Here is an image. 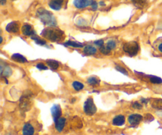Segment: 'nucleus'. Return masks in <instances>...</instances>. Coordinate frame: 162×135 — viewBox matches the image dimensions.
<instances>
[{"label": "nucleus", "mask_w": 162, "mask_h": 135, "mask_svg": "<svg viewBox=\"0 0 162 135\" xmlns=\"http://www.w3.org/2000/svg\"><path fill=\"white\" fill-rule=\"evenodd\" d=\"M21 107L22 108H24L26 110V108L30 107V100L28 98V96H23L21 99Z\"/></svg>", "instance_id": "6ab92c4d"}, {"label": "nucleus", "mask_w": 162, "mask_h": 135, "mask_svg": "<svg viewBox=\"0 0 162 135\" xmlns=\"http://www.w3.org/2000/svg\"><path fill=\"white\" fill-rule=\"evenodd\" d=\"M22 31L23 35L25 36H33L35 34V31L32 25L29 24H25L22 28Z\"/></svg>", "instance_id": "9d476101"}, {"label": "nucleus", "mask_w": 162, "mask_h": 135, "mask_svg": "<svg viewBox=\"0 0 162 135\" xmlns=\"http://www.w3.org/2000/svg\"><path fill=\"white\" fill-rule=\"evenodd\" d=\"M132 107L134 108H136V109H141L142 108V104L138 103V102H135V103H133Z\"/></svg>", "instance_id": "c756f323"}, {"label": "nucleus", "mask_w": 162, "mask_h": 135, "mask_svg": "<svg viewBox=\"0 0 162 135\" xmlns=\"http://www.w3.org/2000/svg\"><path fill=\"white\" fill-rule=\"evenodd\" d=\"M1 74H2L3 77H8L12 74V70H11V69L9 66H3L2 65L1 66Z\"/></svg>", "instance_id": "f3484780"}, {"label": "nucleus", "mask_w": 162, "mask_h": 135, "mask_svg": "<svg viewBox=\"0 0 162 135\" xmlns=\"http://www.w3.org/2000/svg\"><path fill=\"white\" fill-rule=\"evenodd\" d=\"M92 7H93L94 10H96V9H97V3H96V2H94V4L92 5Z\"/></svg>", "instance_id": "2f4dec72"}, {"label": "nucleus", "mask_w": 162, "mask_h": 135, "mask_svg": "<svg viewBox=\"0 0 162 135\" xmlns=\"http://www.w3.org/2000/svg\"><path fill=\"white\" fill-rule=\"evenodd\" d=\"M19 27L20 24L17 22H12L9 23L6 27V30L8 32H10V33H16L19 31Z\"/></svg>", "instance_id": "6e6552de"}, {"label": "nucleus", "mask_w": 162, "mask_h": 135, "mask_svg": "<svg viewBox=\"0 0 162 135\" xmlns=\"http://www.w3.org/2000/svg\"><path fill=\"white\" fill-rule=\"evenodd\" d=\"M143 120V116L139 114H133L128 117V122L131 126H137Z\"/></svg>", "instance_id": "0eeeda50"}, {"label": "nucleus", "mask_w": 162, "mask_h": 135, "mask_svg": "<svg viewBox=\"0 0 162 135\" xmlns=\"http://www.w3.org/2000/svg\"><path fill=\"white\" fill-rule=\"evenodd\" d=\"M23 135H33L34 134V128L30 123H25L22 129Z\"/></svg>", "instance_id": "9b49d317"}, {"label": "nucleus", "mask_w": 162, "mask_h": 135, "mask_svg": "<svg viewBox=\"0 0 162 135\" xmlns=\"http://www.w3.org/2000/svg\"><path fill=\"white\" fill-rule=\"evenodd\" d=\"M100 50H101V53H103L104 55H108L110 53L111 50L108 48L107 46H102V47H101V48H100Z\"/></svg>", "instance_id": "393cba45"}, {"label": "nucleus", "mask_w": 162, "mask_h": 135, "mask_svg": "<svg viewBox=\"0 0 162 135\" xmlns=\"http://www.w3.org/2000/svg\"><path fill=\"white\" fill-rule=\"evenodd\" d=\"M55 129H56L59 132H62L63 130L64 126H65V123H66V119L65 118H60L55 122Z\"/></svg>", "instance_id": "f8f14e48"}, {"label": "nucleus", "mask_w": 162, "mask_h": 135, "mask_svg": "<svg viewBox=\"0 0 162 135\" xmlns=\"http://www.w3.org/2000/svg\"><path fill=\"white\" fill-rule=\"evenodd\" d=\"M125 123V117L123 116H117L113 118L112 124L115 126H123Z\"/></svg>", "instance_id": "ddd939ff"}, {"label": "nucleus", "mask_w": 162, "mask_h": 135, "mask_svg": "<svg viewBox=\"0 0 162 135\" xmlns=\"http://www.w3.org/2000/svg\"><path fill=\"white\" fill-rule=\"evenodd\" d=\"M151 106L155 109L162 110V99H153L151 101Z\"/></svg>", "instance_id": "4468645a"}, {"label": "nucleus", "mask_w": 162, "mask_h": 135, "mask_svg": "<svg viewBox=\"0 0 162 135\" xmlns=\"http://www.w3.org/2000/svg\"><path fill=\"white\" fill-rule=\"evenodd\" d=\"M37 16L40 19V21L45 25H49L51 27L56 25V20H55L52 13L49 12L48 10L40 8V9L37 10Z\"/></svg>", "instance_id": "f03ea898"}, {"label": "nucleus", "mask_w": 162, "mask_h": 135, "mask_svg": "<svg viewBox=\"0 0 162 135\" xmlns=\"http://www.w3.org/2000/svg\"><path fill=\"white\" fill-rule=\"evenodd\" d=\"M132 2L137 6H143L145 4V0H132Z\"/></svg>", "instance_id": "bb28decb"}, {"label": "nucleus", "mask_w": 162, "mask_h": 135, "mask_svg": "<svg viewBox=\"0 0 162 135\" xmlns=\"http://www.w3.org/2000/svg\"><path fill=\"white\" fill-rule=\"evenodd\" d=\"M94 2H95L94 0H74V5L76 8L82 9V8L92 6L94 3Z\"/></svg>", "instance_id": "39448f33"}, {"label": "nucleus", "mask_w": 162, "mask_h": 135, "mask_svg": "<svg viewBox=\"0 0 162 135\" xmlns=\"http://www.w3.org/2000/svg\"><path fill=\"white\" fill-rule=\"evenodd\" d=\"M87 82L93 86L98 85L99 84H100V80L97 78H96V77H90V78H89L87 79Z\"/></svg>", "instance_id": "aec40b11"}, {"label": "nucleus", "mask_w": 162, "mask_h": 135, "mask_svg": "<svg viewBox=\"0 0 162 135\" xmlns=\"http://www.w3.org/2000/svg\"><path fill=\"white\" fill-rule=\"evenodd\" d=\"M106 46L110 50H112L115 48L116 45H115V42L114 40H109V41H108L107 44H106Z\"/></svg>", "instance_id": "a878e982"}, {"label": "nucleus", "mask_w": 162, "mask_h": 135, "mask_svg": "<svg viewBox=\"0 0 162 135\" xmlns=\"http://www.w3.org/2000/svg\"><path fill=\"white\" fill-rule=\"evenodd\" d=\"M115 69L117 70L119 72L122 73V74H125V75H128V72L127 71V70H125L124 68H123V67H121V66H115Z\"/></svg>", "instance_id": "cd10ccee"}, {"label": "nucleus", "mask_w": 162, "mask_h": 135, "mask_svg": "<svg viewBox=\"0 0 162 135\" xmlns=\"http://www.w3.org/2000/svg\"><path fill=\"white\" fill-rule=\"evenodd\" d=\"M32 39H34L35 42H36L37 44H39V45H45V44H46V41L44 40V39H40L39 37H32Z\"/></svg>", "instance_id": "b1692460"}, {"label": "nucleus", "mask_w": 162, "mask_h": 135, "mask_svg": "<svg viewBox=\"0 0 162 135\" xmlns=\"http://www.w3.org/2000/svg\"><path fill=\"white\" fill-rule=\"evenodd\" d=\"M158 48H159V51L161 52H162V43L159 45V47H158Z\"/></svg>", "instance_id": "72a5a7b5"}, {"label": "nucleus", "mask_w": 162, "mask_h": 135, "mask_svg": "<svg viewBox=\"0 0 162 135\" xmlns=\"http://www.w3.org/2000/svg\"><path fill=\"white\" fill-rule=\"evenodd\" d=\"M94 44L97 45V46H100V47H102L104 45V40L103 39H99V40H96V41L94 42Z\"/></svg>", "instance_id": "7c9ffc66"}, {"label": "nucleus", "mask_w": 162, "mask_h": 135, "mask_svg": "<svg viewBox=\"0 0 162 135\" xmlns=\"http://www.w3.org/2000/svg\"><path fill=\"white\" fill-rule=\"evenodd\" d=\"M84 53L87 55H93L96 54V47H93V46H86L84 47Z\"/></svg>", "instance_id": "dca6fc26"}, {"label": "nucleus", "mask_w": 162, "mask_h": 135, "mask_svg": "<svg viewBox=\"0 0 162 135\" xmlns=\"http://www.w3.org/2000/svg\"><path fill=\"white\" fill-rule=\"evenodd\" d=\"M42 37L47 38L51 41H60L64 38V32L62 30L54 27H49L44 29L41 32Z\"/></svg>", "instance_id": "f257e3e1"}, {"label": "nucleus", "mask_w": 162, "mask_h": 135, "mask_svg": "<svg viewBox=\"0 0 162 135\" xmlns=\"http://www.w3.org/2000/svg\"><path fill=\"white\" fill-rule=\"evenodd\" d=\"M6 3V0H1V5H5Z\"/></svg>", "instance_id": "473e14b6"}, {"label": "nucleus", "mask_w": 162, "mask_h": 135, "mask_svg": "<svg viewBox=\"0 0 162 135\" xmlns=\"http://www.w3.org/2000/svg\"><path fill=\"white\" fill-rule=\"evenodd\" d=\"M72 85H73V88L77 90V91H80L81 89H83L84 85L83 84L81 83V82H79V81H74L73 84H72Z\"/></svg>", "instance_id": "4be33fe9"}, {"label": "nucleus", "mask_w": 162, "mask_h": 135, "mask_svg": "<svg viewBox=\"0 0 162 135\" xmlns=\"http://www.w3.org/2000/svg\"><path fill=\"white\" fill-rule=\"evenodd\" d=\"M64 0H50L48 5L52 10H59L62 8V5Z\"/></svg>", "instance_id": "1a4fd4ad"}, {"label": "nucleus", "mask_w": 162, "mask_h": 135, "mask_svg": "<svg viewBox=\"0 0 162 135\" xmlns=\"http://www.w3.org/2000/svg\"><path fill=\"white\" fill-rule=\"evenodd\" d=\"M66 46H70V47H83V44H80V43H77V42L74 41H67L65 43Z\"/></svg>", "instance_id": "412c9836"}, {"label": "nucleus", "mask_w": 162, "mask_h": 135, "mask_svg": "<svg viewBox=\"0 0 162 135\" xmlns=\"http://www.w3.org/2000/svg\"><path fill=\"white\" fill-rule=\"evenodd\" d=\"M150 81H151L153 84H161L162 79L157 76H152L150 78Z\"/></svg>", "instance_id": "5701e85b"}, {"label": "nucleus", "mask_w": 162, "mask_h": 135, "mask_svg": "<svg viewBox=\"0 0 162 135\" xmlns=\"http://www.w3.org/2000/svg\"><path fill=\"white\" fill-rule=\"evenodd\" d=\"M84 111L88 116H93L96 112V107L93 98H88L84 103Z\"/></svg>", "instance_id": "20e7f679"}, {"label": "nucleus", "mask_w": 162, "mask_h": 135, "mask_svg": "<svg viewBox=\"0 0 162 135\" xmlns=\"http://www.w3.org/2000/svg\"><path fill=\"white\" fill-rule=\"evenodd\" d=\"M51 112H52V117L54 118L55 122H56L62 115V110L59 104H54L51 108Z\"/></svg>", "instance_id": "423d86ee"}, {"label": "nucleus", "mask_w": 162, "mask_h": 135, "mask_svg": "<svg viewBox=\"0 0 162 135\" xmlns=\"http://www.w3.org/2000/svg\"><path fill=\"white\" fill-rule=\"evenodd\" d=\"M47 64L48 66H49L50 68L53 70H55L59 68V62L55 60H53V59H48L47 60Z\"/></svg>", "instance_id": "a211bd4d"}, {"label": "nucleus", "mask_w": 162, "mask_h": 135, "mask_svg": "<svg viewBox=\"0 0 162 135\" xmlns=\"http://www.w3.org/2000/svg\"><path fill=\"white\" fill-rule=\"evenodd\" d=\"M11 59L14 61L17 62H22V63H25L27 62V59L25 57L22 55L21 54H14L11 56Z\"/></svg>", "instance_id": "2eb2a0df"}, {"label": "nucleus", "mask_w": 162, "mask_h": 135, "mask_svg": "<svg viewBox=\"0 0 162 135\" xmlns=\"http://www.w3.org/2000/svg\"><path fill=\"white\" fill-rule=\"evenodd\" d=\"M3 43V37H0V44H2Z\"/></svg>", "instance_id": "f704fd0d"}, {"label": "nucleus", "mask_w": 162, "mask_h": 135, "mask_svg": "<svg viewBox=\"0 0 162 135\" xmlns=\"http://www.w3.org/2000/svg\"><path fill=\"white\" fill-rule=\"evenodd\" d=\"M123 51L130 56H135L139 51V46L137 42L130 41L123 45Z\"/></svg>", "instance_id": "7ed1b4c3"}, {"label": "nucleus", "mask_w": 162, "mask_h": 135, "mask_svg": "<svg viewBox=\"0 0 162 135\" xmlns=\"http://www.w3.org/2000/svg\"><path fill=\"white\" fill-rule=\"evenodd\" d=\"M37 68L38 70H48V67L44 64L41 63V62H40V63H38L37 65Z\"/></svg>", "instance_id": "c85d7f7f"}]
</instances>
